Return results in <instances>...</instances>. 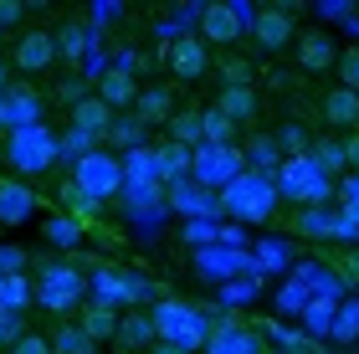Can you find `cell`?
Segmentation results:
<instances>
[{"label": "cell", "instance_id": "6da1fadb", "mask_svg": "<svg viewBox=\"0 0 359 354\" xmlns=\"http://www.w3.org/2000/svg\"><path fill=\"white\" fill-rule=\"evenodd\" d=\"M154 334H159V344H180V349H190V354H201L210 344V334H216V324L195 308V303H180V298H165V303H154Z\"/></svg>", "mask_w": 359, "mask_h": 354}, {"label": "cell", "instance_id": "7a4b0ae2", "mask_svg": "<svg viewBox=\"0 0 359 354\" xmlns=\"http://www.w3.org/2000/svg\"><path fill=\"white\" fill-rule=\"evenodd\" d=\"M272 211H277V180L272 175L247 170L236 185L221 190V216H236V221H247V226H262Z\"/></svg>", "mask_w": 359, "mask_h": 354}, {"label": "cell", "instance_id": "3957f363", "mask_svg": "<svg viewBox=\"0 0 359 354\" xmlns=\"http://www.w3.org/2000/svg\"><path fill=\"white\" fill-rule=\"evenodd\" d=\"M272 180H277V196H287V200H298V205H323V200L334 196L329 170H323L313 154H303V159H283V170H277Z\"/></svg>", "mask_w": 359, "mask_h": 354}, {"label": "cell", "instance_id": "277c9868", "mask_svg": "<svg viewBox=\"0 0 359 354\" xmlns=\"http://www.w3.org/2000/svg\"><path fill=\"white\" fill-rule=\"evenodd\" d=\"M88 293H93V287H88V278H83L72 262H46V267L36 272V303H41L46 313H57V318L72 313Z\"/></svg>", "mask_w": 359, "mask_h": 354}, {"label": "cell", "instance_id": "5b68a950", "mask_svg": "<svg viewBox=\"0 0 359 354\" xmlns=\"http://www.w3.org/2000/svg\"><path fill=\"white\" fill-rule=\"evenodd\" d=\"M57 154H62V139H57L46 123L15 128V134L6 139V159L15 165V175H46V170L57 165Z\"/></svg>", "mask_w": 359, "mask_h": 354}, {"label": "cell", "instance_id": "8992f818", "mask_svg": "<svg viewBox=\"0 0 359 354\" xmlns=\"http://www.w3.org/2000/svg\"><path fill=\"white\" fill-rule=\"evenodd\" d=\"M241 175H247V149H236V144H226V149H216V144H201L195 149V170L190 180L210 190V196H221L226 185H236Z\"/></svg>", "mask_w": 359, "mask_h": 354}, {"label": "cell", "instance_id": "52a82bcc", "mask_svg": "<svg viewBox=\"0 0 359 354\" xmlns=\"http://www.w3.org/2000/svg\"><path fill=\"white\" fill-rule=\"evenodd\" d=\"M72 185L103 205L113 190H123V159L108 154V149H93V154H83V159H72Z\"/></svg>", "mask_w": 359, "mask_h": 354}, {"label": "cell", "instance_id": "ba28073f", "mask_svg": "<svg viewBox=\"0 0 359 354\" xmlns=\"http://www.w3.org/2000/svg\"><path fill=\"white\" fill-rule=\"evenodd\" d=\"M88 287H93V303H103V308H118V303H139L149 282L128 278V272H118V267H97L93 278H88Z\"/></svg>", "mask_w": 359, "mask_h": 354}, {"label": "cell", "instance_id": "9c48e42d", "mask_svg": "<svg viewBox=\"0 0 359 354\" xmlns=\"http://www.w3.org/2000/svg\"><path fill=\"white\" fill-rule=\"evenodd\" d=\"M252 36L262 52H283L287 41H298V26H292V11L287 6H262L252 15Z\"/></svg>", "mask_w": 359, "mask_h": 354}, {"label": "cell", "instance_id": "30bf717a", "mask_svg": "<svg viewBox=\"0 0 359 354\" xmlns=\"http://www.w3.org/2000/svg\"><path fill=\"white\" fill-rule=\"evenodd\" d=\"M165 62H170V72L180 77V83H195V77H205L210 52H205L201 36H175V41L165 46Z\"/></svg>", "mask_w": 359, "mask_h": 354}, {"label": "cell", "instance_id": "8fae6325", "mask_svg": "<svg viewBox=\"0 0 359 354\" xmlns=\"http://www.w3.org/2000/svg\"><path fill=\"white\" fill-rule=\"evenodd\" d=\"M201 41H221V46L241 41V11L226 6V0H210L201 11Z\"/></svg>", "mask_w": 359, "mask_h": 354}, {"label": "cell", "instance_id": "7c38bea8", "mask_svg": "<svg viewBox=\"0 0 359 354\" xmlns=\"http://www.w3.org/2000/svg\"><path fill=\"white\" fill-rule=\"evenodd\" d=\"M57 31H26L21 41H15V67L21 72H46L57 62Z\"/></svg>", "mask_w": 359, "mask_h": 354}, {"label": "cell", "instance_id": "4fadbf2b", "mask_svg": "<svg viewBox=\"0 0 359 354\" xmlns=\"http://www.w3.org/2000/svg\"><path fill=\"white\" fill-rule=\"evenodd\" d=\"M36 216V196L21 180H0V226H21Z\"/></svg>", "mask_w": 359, "mask_h": 354}, {"label": "cell", "instance_id": "5bb4252c", "mask_svg": "<svg viewBox=\"0 0 359 354\" xmlns=\"http://www.w3.org/2000/svg\"><path fill=\"white\" fill-rule=\"evenodd\" d=\"M298 67L303 72H329V67H339V46L323 36V31H303V36H298Z\"/></svg>", "mask_w": 359, "mask_h": 354}, {"label": "cell", "instance_id": "9a60e30c", "mask_svg": "<svg viewBox=\"0 0 359 354\" xmlns=\"http://www.w3.org/2000/svg\"><path fill=\"white\" fill-rule=\"evenodd\" d=\"M97 98H103L108 108H128V103H139V83H134V72H128V67H103V72H97Z\"/></svg>", "mask_w": 359, "mask_h": 354}, {"label": "cell", "instance_id": "2e32d148", "mask_svg": "<svg viewBox=\"0 0 359 354\" xmlns=\"http://www.w3.org/2000/svg\"><path fill=\"white\" fill-rule=\"evenodd\" d=\"M72 128H77V134H88V139H103L113 128V108L97 98V93H88V98L72 108Z\"/></svg>", "mask_w": 359, "mask_h": 354}, {"label": "cell", "instance_id": "e0dca14e", "mask_svg": "<svg viewBox=\"0 0 359 354\" xmlns=\"http://www.w3.org/2000/svg\"><path fill=\"white\" fill-rule=\"evenodd\" d=\"M323 123H334V128H359V93H349V88H329L323 93Z\"/></svg>", "mask_w": 359, "mask_h": 354}, {"label": "cell", "instance_id": "ac0fdd59", "mask_svg": "<svg viewBox=\"0 0 359 354\" xmlns=\"http://www.w3.org/2000/svg\"><path fill=\"white\" fill-rule=\"evenodd\" d=\"M205 354H262V339H257L252 329H241V324H216Z\"/></svg>", "mask_w": 359, "mask_h": 354}, {"label": "cell", "instance_id": "d6986e66", "mask_svg": "<svg viewBox=\"0 0 359 354\" xmlns=\"http://www.w3.org/2000/svg\"><path fill=\"white\" fill-rule=\"evenodd\" d=\"M170 205L180 216H221V196H210V190H201V185H170Z\"/></svg>", "mask_w": 359, "mask_h": 354}, {"label": "cell", "instance_id": "ffe728a7", "mask_svg": "<svg viewBox=\"0 0 359 354\" xmlns=\"http://www.w3.org/2000/svg\"><path fill=\"white\" fill-rule=\"evenodd\" d=\"M159 185H185V175L195 170V149H185V144H159Z\"/></svg>", "mask_w": 359, "mask_h": 354}, {"label": "cell", "instance_id": "44dd1931", "mask_svg": "<svg viewBox=\"0 0 359 354\" xmlns=\"http://www.w3.org/2000/svg\"><path fill=\"white\" fill-rule=\"evenodd\" d=\"M149 185H159V154L154 149L123 154V190H149Z\"/></svg>", "mask_w": 359, "mask_h": 354}, {"label": "cell", "instance_id": "7402d4cb", "mask_svg": "<svg viewBox=\"0 0 359 354\" xmlns=\"http://www.w3.org/2000/svg\"><path fill=\"white\" fill-rule=\"evenodd\" d=\"M41 123V98L36 93H26V88H15L6 93V128L15 134V128H36Z\"/></svg>", "mask_w": 359, "mask_h": 354}, {"label": "cell", "instance_id": "603a6c76", "mask_svg": "<svg viewBox=\"0 0 359 354\" xmlns=\"http://www.w3.org/2000/svg\"><path fill=\"white\" fill-rule=\"evenodd\" d=\"M26 303H36V278H26V272L0 278V313H21Z\"/></svg>", "mask_w": 359, "mask_h": 354}, {"label": "cell", "instance_id": "cb8c5ba5", "mask_svg": "<svg viewBox=\"0 0 359 354\" xmlns=\"http://www.w3.org/2000/svg\"><path fill=\"white\" fill-rule=\"evenodd\" d=\"M216 108H221L231 123H252V118H257V93H252V88H221Z\"/></svg>", "mask_w": 359, "mask_h": 354}, {"label": "cell", "instance_id": "d4e9b609", "mask_svg": "<svg viewBox=\"0 0 359 354\" xmlns=\"http://www.w3.org/2000/svg\"><path fill=\"white\" fill-rule=\"evenodd\" d=\"M118 308H103V303H88V313H83V329L93 334L97 344H108V339H118Z\"/></svg>", "mask_w": 359, "mask_h": 354}, {"label": "cell", "instance_id": "484cf974", "mask_svg": "<svg viewBox=\"0 0 359 354\" xmlns=\"http://www.w3.org/2000/svg\"><path fill=\"white\" fill-rule=\"evenodd\" d=\"M118 344H128V349H154V344H159L154 318H144V313L123 318V324H118Z\"/></svg>", "mask_w": 359, "mask_h": 354}, {"label": "cell", "instance_id": "4316f807", "mask_svg": "<svg viewBox=\"0 0 359 354\" xmlns=\"http://www.w3.org/2000/svg\"><path fill=\"white\" fill-rule=\"evenodd\" d=\"M62 200H67V216H72L83 231H93V226H97V200H93V196H83V190H77L72 180L62 185Z\"/></svg>", "mask_w": 359, "mask_h": 354}, {"label": "cell", "instance_id": "83f0119b", "mask_svg": "<svg viewBox=\"0 0 359 354\" xmlns=\"http://www.w3.org/2000/svg\"><path fill=\"white\" fill-rule=\"evenodd\" d=\"M170 118H175V103H170L165 88L139 93V123H144V128H149V123H170Z\"/></svg>", "mask_w": 359, "mask_h": 354}, {"label": "cell", "instance_id": "f1b7e54d", "mask_svg": "<svg viewBox=\"0 0 359 354\" xmlns=\"http://www.w3.org/2000/svg\"><path fill=\"white\" fill-rule=\"evenodd\" d=\"M93 41H97V36H93V31H88L83 21H67V26H57V52H62V57H72V62L83 57Z\"/></svg>", "mask_w": 359, "mask_h": 354}, {"label": "cell", "instance_id": "f546056e", "mask_svg": "<svg viewBox=\"0 0 359 354\" xmlns=\"http://www.w3.org/2000/svg\"><path fill=\"white\" fill-rule=\"evenodd\" d=\"M170 139L185 144V149H201V144H205V123H201V114H190V108H185V114H175V118H170Z\"/></svg>", "mask_w": 359, "mask_h": 354}, {"label": "cell", "instance_id": "4dcf8cb0", "mask_svg": "<svg viewBox=\"0 0 359 354\" xmlns=\"http://www.w3.org/2000/svg\"><path fill=\"white\" fill-rule=\"evenodd\" d=\"M247 165L257 170V175H277L283 170V149H277V139H252V149H247Z\"/></svg>", "mask_w": 359, "mask_h": 354}, {"label": "cell", "instance_id": "1f68e13d", "mask_svg": "<svg viewBox=\"0 0 359 354\" xmlns=\"http://www.w3.org/2000/svg\"><path fill=\"white\" fill-rule=\"evenodd\" d=\"M52 349H57V354H97V339H93L83 324H67V329H57Z\"/></svg>", "mask_w": 359, "mask_h": 354}, {"label": "cell", "instance_id": "d6a6232c", "mask_svg": "<svg viewBox=\"0 0 359 354\" xmlns=\"http://www.w3.org/2000/svg\"><path fill=\"white\" fill-rule=\"evenodd\" d=\"M201 123H205V144H216V149H226V144H236V123L226 118L216 103H210L205 114H201Z\"/></svg>", "mask_w": 359, "mask_h": 354}, {"label": "cell", "instance_id": "836d02e7", "mask_svg": "<svg viewBox=\"0 0 359 354\" xmlns=\"http://www.w3.org/2000/svg\"><path fill=\"white\" fill-rule=\"evenodd\" d=\"M334 318H339V303H334V298H308L303 324L313 329V334H334Z\"/></svg>", "mask_w": 359, "mask_h": 354}, {"label": "cell", "instance_id": "e575fe53", "mask_svg": "<svg viewBox=\"0 0 359 354\" xmlns=\"http://www.w3.org/2000/svg\"><path fill=\"white\" fill-rule=\"evenodd\" d=\"M108 139L118 144V149H128V154H134V149H144V123H139V118H113Z\"/></svg>", "mask_w": 359, "mask_h": 354}, {"label": "cell", "instance_id": "d590c367", "mask_svg": "<svg viewBox=\"0 0 359 354\" xmlns=\"http://www.w3.org/2000/svg\"><path fill=\"white\" fill-rule=\"evenodd\" d=\"M334 339H339V344H354V339H359V298L339 303V318H334Z\"/></svg>", "mask_w": 359, "mask_h": 354}, {"label": "cell", "instance_id": "8d00e7d4", "mask_svg": "<svg viewBox=\"0 0 359 354\" xmlns=\"http://www.w3.org/2000/svg\"><path fill=\"white\" fill-rule=\"evenodd\" d=\"M46 241H57V247H72V241H83V226H77L67 211H57L52 221H46Z\"/></svg>", "mask_w": 359, "mask_h": 354}, {"label": "cell", "instance_id": "74e56055", "mask_svg": "<svg viewBox=\"0 0 359 354\" xmlns=\"http://www.w3.org/2000/svg\"><path fill=\"white\" fill-rule=\"evenodd\" d=\"M313 159H318L329 175L344 170V139H318V144H313Z\"/></svg>", "mask_w": 359, "mask_h": 354}, {"label": "cell", "instance_id": "f35d334b", "mask_svg": "<svg viewBox=\"0 0 359 354\" xmlns=\"http://www.w3.org/2000/svg\"><path fill=\"white\" fill-rule=\"evenodd\" d=\"M339 88L359 93V46H344V52H339Z\"/></svg>", "mask_w": 359, "mask_h": 354}, {"label": "cell", "instance_id": "ab89813d", "mask_svg": "<svg viewBox=\"0 0 359 354\" xmlns=\"http://www.w3.org/2000/svg\"><path fill=\"white\" fill-rule=\"evenodd\" d=\"M339 205H344L349 226H359V175H344V185H339Z\"/></svg>", "mask_w": 359, "mask_h": 354}, {"label": "cell", "instance_id": "60d3db41", "mask_svg": "<svg viewBox=\"0 0 359 354\" xmlns=\"http://www.w3.org/2000/svg\"><path fill=\"white\" fill-rule=\"evenodd\" d=\"M185 241H190V247H205V241H221V221H190V226H185Z\"/></svg>", "mask_w": 359, "mask_h": 354}, {"label": "cell", "instance_id": "b9f144b4", "mask_svg": "<svg viewBox=\"0 0 359 354\" xmlns=\"http://www.w3.org/2000/svg\"><path fill=\"white\" fill-rule=\"evenodd\" d=\"M21 339H26V334H21V313H0V349L11 354Z\"/></svg>", "mask_w": 359, "mask_h": 354}, {"label": "cell", "instance_id": "7bdbcfd3", "mask_svg": "<svg viewBox=\"0 0 359 354\" xmlns=\"http://www.w3.org/2000/svg\"><path fill=\"white\" fill-rule=\"evenodd\" d=\"M201 267H205V272H236L241 257H231V252H221V257H216V252H201Z\"/></svg>", "mask_w": 359, "mask_h": 354}, {"label": "cell", "instance_id": "ee69618b", "mask_svg": "<svg viewBox=\"0 0 359 354\" xmlns=\"http://www.w3.org/2000/svg\"><path fill=\"white\" fill-rule=\"evenodd\" d=\"M252 287H257L252 278H231V282L221 287V298H226V303H247V298H252Z\"/></svg>", "mask_w": 359, "mask_h": 354}, {"label": "cell", "instance_id": "f6af8a7d", "mask_svg": "<svg viewBox=\"0 0 359 354\" xmlns=\"http://www.w3.org/2000/svg\"><path fill=\"white\" fill-rule=\"evenodd\" d=\"M11 354H57V349H52V339H46V334H26V339L15 344Z\"/></svg>", "mask_w": 359, "mask_h": 354}, {"label": "cell", "instance_id": "bcb514c9", "mask_svg": "<svg viewBox=\"0 0 359 354\" xmlns=\"http://www.w3.org/2000/svg\"><path fill=\"white\" fill-rule=\"evenodd\" d=\"M62 149H72L77 159H83V154H93V139H88V134H77V128H72V134L62 139Z\"/></svg>", "mask_w": 359, "mask_h": 354}, {"label": "cell", "instance_id": "7dc6e473", "mask_svg": "<svg viewBox=\"0 0 359 354\" xmlns=\"http://www.w3.org/2000/svg\"><path fill=\"white\" fill-rule=\"evenodd\" d=\"M344 165H354V175H359V128L344 139Z\"/></svg>", "mask_w": 359, "mask_h": 354}, {"label": "cell", "instance_id": "c3c4849f", "mask_svg": "<svg viewBox=\"0 0 359 354\" xmlns=\"http://www.w3.org/2000/svg\"><path fill=\"white\" fill-rule=\"evenodd\" d=\"M11 21H21V6H15V0H0V26H11Z\"/></svg>", "mask_w": 359, "mask_h": 354}, {"label": "cell", "instance_id": "681fc988", "mask_svg": "<svg viewBox=\"0 0 359 354\" xmlns=\"http://www.w3.org/2000/svg\"><path fill=\"white\" fill-rule=\"evenodd\" d=\"M149 354H190V349H180V344H154Z\"/></svg>", "mask_w": 359, "mask_h": 354}, {"label": "cell", "instance_id": "f907efd6", "mask_svg": "<svg viewBox=\"0 0 359 354\" xmlns=\"http://www.w3.org/2000/svg\"><path fill=\"white\" fill-rule=\"evenodd\" d=\"M6 77H11V67H6V57H0V98H6Z\"/></svg>", "mask_w": 359, "mask_h": 354}, {"label": "cell", "instance_id": "816d5d0a", "mask_svg": "<svg viewBox=\"0 0 359 354\" xmlns=\"http://www.w3.org/2000/svg\"><path fill=\"white\" fill-rule=\"evenodd\" d=\"M0 128H6V98H0Z\"/></svg>", "mask_w": 359, "mask_h": 354}, {"label": "cell", "instance_id": "f5cc1de1", "mask_svg": "<svg viewBox=\"0 0 359 354\" xmlns=\"http://www.w3.org/2000/svg\"><path fill=\"white\" fill-rule=\"evenodd\" d=\"M277 354H292V349H277Z\"/></svg>", "mask_w": 359, "mask_h": 354}, {"label": "cell", "instance_id": "db71d44e", "mask_svg": "<svg viewBox=\"0 0 359 354\" xmlns=\"http://www.w3.org/2000/svg\"><path fill=\"white\" fill-rule=\"evenodd\" d=\"M0 180H6V175H0Z\"/></svg>", "mask_w": 359, "mask_h": 354}]
</instances>
